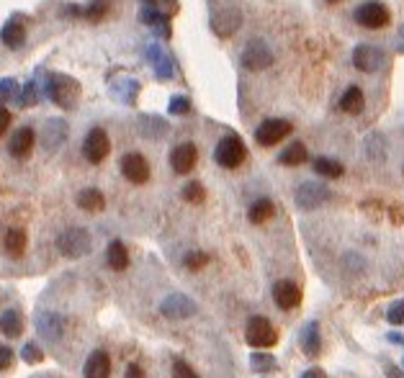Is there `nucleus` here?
I'll list each match as a JSON object with an SVG mask.
<instances>
[{"mask_svg": "<svg viewBox=\"0 0 404 378\" xmlns=\"http://www.w3.org/2000/svg\"><path fill=\"white\" fill-rule=\"evenodd\" d=\"M83 155H85V160L93 162V165L103 162L111 155V139H109V134L103 132L101 126H95V129H91V132L85 134Z\"/></svg>", "mask_w": 404, "mask_h": 378, "instance_id": "423d86ee", "label": "nucleus"}, {"mask_svg": "<svg viewBox=\"0 0 404 378\" xmlns=\"http://www.w3.org/2000/svg\"><path fill=\"white\" fill-rule=\"evenodd\" d=\"M250 368H253L255 373H276L278 363H276V358L268 353H253L250 355Z\"/></svg>", "mask_w": 404, "mask_h": 378, "instance_id": "473e14b6", "label": "nucleus"}, {"mask_svg": "<svg viewBox=\"0 0 404 378\" xmlns=\"http://www.w3.org/2000/svg\"><path fill=\"white\" fill-rule=\"evenodd\" d=\"M77 206L83 211H88V214H98V211L106 209V198H103V194L98 188H85V191L77 194Z\"/></svg>", "mask_w": 404, "mask_h": 378, "instance_id": "a878e982", "label": "nucleus"}, {"mask_svg": "<svg viewBox=\"0 0 404 378\" xmlns=\"http://www.w3.org/2000/svg\"><path fill=\"white\" fill-rule=\"evenodd\" d=\"M0 98H3V101H13L18 106V101H21V85H18L13 77L0 80Z\"/></svg>", "mask_w": 404, "mask_h": 378, "instance_id": "c9c22d12", "label": "nucleus"}, {"mask_svg": "<svg viewBox=\"0 0 404 378\" xmlns=\"http://www.w3.org/2000/svg\"><path fill=\"white\" fill-rule=\"evenodd\" d=\"M168 111L173 116H188V113H191V101H188L185 95H176V98H170Z\"/></svg>", "mask_w": 404, "mask_h": 378, "instance_id": "58836bf2", "label": "nucleus"}, {"mask_svg": "<svg viewBox=\"0 0 404 378\" xmlns=\"http://www.w3.org/2000/svg\"><path fill=\"white\" fill-rule=\"evenodd\" d=\"M21 358H24L29 365H31V363L36 365V363L44 361V353H42V347H39L36 342H26L24 347H21Z\"/></svg>", "mask_w": 404, "mask_h": 378, "instance_id": "ea45409f", "label": "nucleus"}, {"mask_svg": "<svg viewBox=\"0 0 404 378\" xmlns=\"http://www.w3.org/2000/svg\"><path fill=\"white\" fill-rule=\"evenodd\" d=\"M83 378H111V355L106 350H93L85 358Z\"/></svg>", "mask_w": 404, "mask_h": 378, "instance_id": "6ab92c4d", "label": "nucleus"}, {"mask_svg": "<svg viewBox=\"0 0 404 378\" xmlns=\"http://www.w3.org/2000/svg\"><path fill=\"white\" fill-rule=\"evenodd\" d=\"M299 345H302V353L306 358H317L322 353V335H320V324L317 322H306L299 332Z\"/></svg>", "mask_w": 404, "mask_h": 378, "instance_id": "aec40b11", "label": "nucleus"}, {"mask_svg": "<svg viewBox=\"0 0 404 378\" xmlns=\"http://www.w3.org/2000/svg\"><path fill=\"white\" fill-rule=\"evenodd\" d=\"M93 247V239H91V232L83 227H72V229H65L62 235L57 237V250L70 258V260H77V258H85Z\"/></svg>", "mask_w": 404, "mask_h": 378, "instance_id": "f03ea898", "label": "nucleus"}, {"mask_svg": "<svg viewBox=\"0 0 404 378\" xmlns=\"http://www.w3.org/2000/svg\"><path fill=\"white\" fill-rule=\"evenodd\" d=\"M387 340L389 342H394V345H404V335H399V332H389Z\"/></svg>", "mask_w": 404, "mask_h": 378, "instance_id": "8fccbe9b", "label": "nucleus"}, {"mask_svg": "<svg viewBox=\"0 0 404 378\" xmlns=\"http://www.w3.org/2000/svg\"><path fill=\"white\" fill-rule=\"evenodd\" d=\"M34 144H36V132L31 129V126H21V129H16L13 136H10L8 152L16 157V160H24V157L31 155Z\"/></svg>", "mask_w": 404, "mask_h": 378, "instance_id": "2eb2a0df", "label": "nucleus"}, {"mask_svg": "<svg viewBox=\"0 0 404 378\" xmlns=\"http://www.w3.org/2000/svg\"><path fill=\"white\" fill-rule=\"evenodd\" d=\"M196 160H199V150H196L194 142L178 144L176 150L170 152V168L178 175H188L196 168Z\"/></svg>", "mask_w": 404, "mask_h": 378, "instance_id": "ddd939ff", "label": "nucleus"}, {"mask_svg": "<svg viewBox=\"0 0 404 378\" xmlns=\"http://www.w3.org/2000/svg\"><path fill=\"white\" fill-rule=\"evenodd\" d=\"M273 301H276L278 309L291 311L302 304V291L291 281H278L276 286H273Z\"/></svg>", "mask_w": 404, "mask_h": 378, "instance_id": "f3484780", "label": "nucleus"}, {"mask_svg": "<svg viewBox=\"0 0 404 378\" xmlns=\"http://www.w3.org/2000/svg\"><path fill=\"white\" fill-rule=\"evenodd\" d=\"M183 198L188 203H201L206 198V191H203V185L199 180H191V183L183 185Z\"/></svg>", "mask_w": 404, "mask_h": 378, "instance_id": "e433bc0d", "label": "nucleus"}, {"mask_svg": "<svg viewBox=\"0 0 404 378\" xmlns=\"http://www.w3.org/2000/svg\"><path fill=\"white\" fill-rule=\"evenodd\" d=\"M0 42L6 44V47H10V49L24 47V42H26L24 18H10L8 24L3 26V31H0Z\"/></svg>", "mask_w": 404, "mask_h": 378, "instance_id": "4be33fe9", "label": "nucleus"}, {"mask_svg": "<svg viewBox=\"0 0 404 378\" xmlns=\"http://www.w3.org/2000/svg\"><path fill=\"white\" fill-rule=\"evenodd\" d=\"M314 173L322 175V178H332V180H335V178L345 175V168H343L337 160H329V157H317V160H314Z\"/></svg>", "mask_w": 404, "mask_h": 378, "instance_id": "7c9ffc66", "label": "nucleus"}, {"mask_svg": "<svg viewBox=\"0 0 404 378\" xmlns=\"http://www.w3.org/2000/svg\"><path fill=\"white\" fill-rule=\"evenodd\" d=\"M124 378H147L144 376V370L137 365V363H129L127 365V373H124Z\"/></svg>", "mask_w": 404, "mask_h": 378, "instance_id": "de8ad7c7", "label": "nucleus"}, {"mask_svg": "<svg viewBox=\"0 0 404 378\" xmlns=\"http://www.w3.org/2000/svg\"><path fill=\"white\" fill-rule=\"evenodd\" d=\"M387 320H389V324H404V299H399L396 304H391L389 306V311H387Z\"/></svg>", "mask_w": 404, "mask_h": 378, "instance_id": "c03bdc74", "label": "nucleus"}, {"mask_svg": "<svg viewBox=\"0 0 404 378\" xmlns=\"http://www.w3.org/2000/svg\"><path fill=\"white\" fill-rule=\"evenodd\" d=\"M247 216H250L253 224H263V221H268V219L273 216V203H270V198H258V201L250 203Z\"/></svg>", "mask_w": 404, "mask_h": 378, "instance_id": "2f4dec72", "label": "nucleus"}, {"mask_svg": "<svg viewBox=\"0 0 404 378\" xmlns=\"http://www.w3.org/2000/svg\"><path fill=\"white\" fill-rule=\"evenodd\" d=\"M173 378H201V376H199L183 358H176V361H173Z\"/></svg>", "mask_w": 404, "mask_h": 378, "instance_id": "a19ab883", "label": "nucleus"}, {"mask_svg": "<svg viewBox=\"0 0 404 378\" xmlns=\"http://www.w3.org/2000/svg\"><path fill=\"white\" fill-rule=\"evenodd\" d=\"M244 340L253 347H273L278 342V335L265 317H250L247 327H244Z\"/></svg>", "mask_w": 404, "mask_h": 378, "instance_id": "0eeeda50", "label": "nucleus"}, {"mask_svg": "<svg viewBox=\"0 0 404 378\" xmlns=\"http://www.w3.org/2000/svg\"><path fill=\"white\" fill-rule=\"evenodd\" d=\"M355 21L363 26V29H384V26H389V21H391V16H389L387 6H381V3H373V0H368V3H363V6H358L355 8Z\"/></svg>", "mask_w": 404, "mask_h": 378, "instance_id": "9d476101", "label": "nucleus"}, {"mask_svg": "<svg viewBox=\"0 0 404 378\" xmlns=\"http://www.w3.org/2000/svg\"><path fill=\"white\" fill-rule=\"evenodd\" d=\"M270 65H273V54H270V47L263 39H253V42L244 44V52H242L244 70L261 72V70H268Z\"/></svg>", "mask_w": 404, "mask_h": 378, "instance_id": "6e6552de", "label": "nucleus"}, {"mask_svg": "<svg viewBox=\"0 0 404 378\" xmlns=\"http://www.w3.org/2000/svg\"><path fill=\"white\" fill-rule=\"evenodd\" d=\"M137 93H139L137 80H118L111 85V98H116L118 103H134Z\"/></svg>", "mask_w": 404, "mask_h": 378, "instance_id": "c756f323", "label": "nucleus"}, {"mask_svg": "<svg viewBox=\"0 0 404 378\" xmlns=\"http://www.w3.org/2000/svg\"><path fill=\"white\" fill-rule=\"evenodd\" d=\"M402 365H404V363H402Z\"/></svg>", "mask_w": 404, "mask_h": 378, "instance_id": "603ef678", "label": "nucleus"}, {"mask_svg": "<svg viewBox=\"0 0 404 378\" xmlns=\"http://www.w3.org/2000/svg\"><path fill=\"white\" fill-rule=\"evenodd\" d=\"M144 6H152V8L160 10V13H165L168 18L178 10V3H176V0H144Z\"/></svg>", "mask_w": 404, "mask_h": 378, "instance_id": "37998d69", "label": "nucleus"}, {"mask_svg": "<svg viewBox=\"0 0 404 378\" xmlns=\"http://www.w3.org/2000/svg\"><path fill=\"white\" fill-rule=\"evenodd\" d=\"M36 83H39V80H36ZM39 85H42V90L47 93V98H49L54 106H59V109L72 111L77 103H80V83H77L75 77L62 75V72H47Z\"/></svg>", "mask_w": 404, "mask_h": 378, "instance_id": "f257e3e1", "label": "nucleus"}, {"mask_svg": "<svg viewBox=\"0 0 404 378\" xmlns=\"http://www.w3.org/2000/svg\"><path fill=\"white\" fill-rule=\"evenodd\" d=\"M160 311L162 317H168V320H188V317H194L199 311V306L194 304V299H188L185 294H170L160 304Z\"/></svg>", "mask_w": 404, "mask_h": 378, "instance_id": "9b49d317", "label": "nucleus"}, {"mask_svg": "<svg viewBox=\"0 0 404 378\" xmlns=\"http://www.w3.org/2000/svg\"><path fill=\"white\" fill-rule=\"evenodd\" d=\"M0 335L8 337V340H16V337L24 335V320L16 309H6L0 314Z\"/></svg>", "mask_w": 404, "mask_h": 378, "instance_id": "b1692460", "label": "nucleus"}, {"mask_svg": "<svg viewBox=\"0 0 404 378\" xmlns=\"http://www.w3.org/2000/svg\"><path fill=\"white\" fill-rule=\"evenodd\" d=\"M36 332L47 340V342H59L65 335V320L57 311H39L36 314Z\"/></svg>", "mask_w": 404, "mask_h": 378, "instance_id": "f8f14e48", "label": "nucleus"}, {"mask_svg": "<svg viewBox=\"0 0 404 378\" xmlns=\"http://www.w3.org/2000/svg\"><path fill=\"white\" fill-rule=\"evenodd\" d=\"M68 139V124L62 118H49L42 129V147L47 152H57Z\"/></svg>", "mask_w": 404, "mask_h": 378, "instance_id": "dca6fc26", "label": "nucleus"}, {"mask_svg": "<svg viewBox=\"0 0 404 378\" xmlns=\"http://www.w3.org/2000/svg\"><path fill=\"white\" fill-rule=\"evenodd\" d=\"M26 244H29V237H26L24 229H8L6 237H3V247H6L10 258H21L26 252Z\"/></svg>", "mask_w": 404, "mask_h": 378, "instance_id": "bb28decb", "label": "nucleus"}, {"mask_svg": "<svg viewBox=\"0 0 404 378\" xmlns=\"http://www.w3.org/2000/svg\"><path fill=\"white\" fill-rule=\"evenodd\" d=\"M137 129H139V134L147 136V139H157V136L168 134V121L160 116H152V113H144V116H139V121H137Z\"/></svg>", "mask_w": 404, "mask_h": 378, "instance_id": "5701e85b", "label": "nucleus"}, {"mask_svg": "<svg viewBox=\"0 0 404 378\" xmlns=\"http://www.w3.org/2000/svg\"><path fill=\"white\" fill-rule=\"evenodd\" d=\"M10 363H13V350L8 345H0V370L10 368Z\"/></svg>", "mask_w": 404, "mask_h": 378, "instance_id": "a18cd8bd", "label": "nucleus"}, {"mask_svg": "<svg viewBox=\"0 0 404 378\" xmlns=\"http://www.w3.org/2000/svg\"><path fill=\"white\" fill-rule=\"evenodd\" d=\"M144 57H147V62H150L152 68H155V72H157V77H160V80H170V77H173V72H176V65H173V59L168 57V52L160 49L157 44H150V47L144 49Z\"/></svg>", "mask_w": 404, "mask_h": 378, "instance_id": "a211bd4d", "label": "nucleus"}, {"mask_svg": "<svg viewBox=\"0 0 404 378\" xmlns=\"http://www.w3.org/2000/svg\"><path fill=\"white\" fill-rule=\"evenodd\" d=\"M42 93V85L36 83V80H31V83H26L24 88H21V101H18V106H24V109H29V106H36L39 103V95Z\"/></svg>", "mask_w": 404, "mask_h": 378, "instance_id": "72a5a7b5", "label": "nucleus"}, {"mask_svg": "<svg viewBox=\"0 0 404 378\" xmlns=\"http://www.w3.org/2000/svg\"><path fill=\"white\" fill-rule=\"evenodd\" d=\"M302 378H327V373L322 368H309V370H304Z\"/></svg>", "mask_w": 404, "mask_h": 378, "instance_id": "09e8293b", "label": "nucleus"}, {"mask_svg": "<svg viewBox=\"0 0 404 378\" xmlns=\"http://www.w3.org/2000/svg\"><path fill=\"white\" fill-rule=\"evenodd\" d=\"M118 168H121V175L134 185L147 183L152 175L150 162H147V157H144L142 152H127V155L121 157V165H118Z\"/></svg>", "mask_w": 404, "mask_h": 378, "instance_id": "1a4fd4ad", "label": "nucleus"}, {"mask_svg": "<svg viewBox=\"0 0 404 378\" xmlns=\"http://www.w3.org/2000/svg\"><path fill=\"white\" fill-rule=\"evenodd\" d=\"M10 118H13V113H10L6 106H0V136L8 132V126H10Z\"/></svg>", "mask_w": 404, "mask_h": 378, "instance_id": "49530a36", "label": "nucleus"}, {"mask_svg": "<svg viewBox=\"0 0 404 378\" xmlns=\"http://www.w3.org/2000/svg\"><path fill=\"white\" fill-rule=\"evenodd\" d=\"M139 21L155 29V26H157V24H162V21H168V16H165V13H160V10H155V8H152V6H142V10H139Z\"/></svg>", "mask_w": 404, "mask_h": 378, "instance_id": "4c0bfd02", "label": "nucleus"}, {"mask_svg": "<svg viewBox=\"0 0 404 378\" xmlns=\"http://www.w3.org/2000/svg\"><path fill=\"white\" fill-rule=\"evenodd\" d=\"M327 3H340V0H327Z\"/></svg>", "mask_w": 404, "mask_h": 378, "instance_id": "3c124183", "label": "nucleus"}, {"mask_svg": "<svg viewBox=\"0 0 404 378\" xmlns=\"http://www.w3.org/2000/svg\"><path fill=\"white\" fill-rule=\"evenodd\" d=\"M340 109L345 111V113H361L366 109V98H363V90L358 85H350L345 93H343V98H340Z\"/></svg>", "mask_w": 404, "mask_h": 378, "instance_id": "cd10ccee", "label": "nucleus"}, {"mask_svg": "<svg viewBox=\"0 0 404 378\" xmlns=\"http://www.w3.org/2000/svg\"><path fill=\"white\" fill-rule=\"evenodd\" d=\"M203 265H209V255L206 252H188L185 255V268L188 270H201Z\"/></svg>", "mask_w": 404, "mask_h": 378, "instance_id": "79ce46f5", "label": "nucleus"}, {"mask_svg": "<svg viewBox=\"0 0 404 378\" xmlns=\"http://www.w3.org/2000/svg\"><path fill=\"white\" fill-rule=\"evenodd\" d=\"M111 10V0H91L88 8H85V18H91L93 24H98L106 18V13Z\"/></svg>", "mask_w": 404, "mask_h": 378, "instance_id": "f704fd0d", "label": "nucleus"}, {"mask_svg": "<svg viewBox=\"0 0 404 378\" xmlns=\"http://www.w3.org/2000/svg\"><path fill=\"white\" fill-rule=\"evenodd\" d=\"M244 157H247V147H244V142L237 134L222 136L219 144H217V150H214V160H217V165H222L224 170L240 168L244 162Z\"/></svg>", "mask_w": 404, "mask_h": 378, "instance_id": "7ed1b4c3", "label": "nucleus"}, {"mask_svg": "<svg viewBox=\"0 0 404 378\" xmlns=\"http://www.w3.org/2000/svg\"><path fill=\"white\" fill-rule=\"evenodd\" d=\"M240 26H242V13L235 8L219 10V13H214V18H211V29L219 36H232Z\"/></svg>", "mask_w": 404, "mask_h": 378, "instance_id": "412c9836", "label": "nucleus"}, {"mask_svg": "<svg viewBox=\"0 0 404 378\" xmlns=\"http://www.w3.org/2000/svg\"><path fill=\"white\" fill-rule=\"evenodd\" d=\"M309 160V152L304 147L302 142H291V147L278 155V162L281 165H286V168H296V165H304V162Z\"/></svg>", "mask_w": 404, "mask_h": 378, "instance_id": "c85d7f7f", "label": "nucleus"}, {"mask_svg": "<svg viewBox=\"0 0 404 378\" xmlns=\"http://www.w3.org/2000/svg\"><path fill=\"white\" fill-rule=\"evenodd\" d=\"M353 65L361 72H376V70L384 68V52L371 47V44H361L353 52Z\"/></svg>", "mask_w": 404, "mask_h": 378, "instance_id": "4468645a", "label": "nucleus"}, {"mask_svg": "<svg viewBox=\"0 0 404 378\" xmlns=\"http://www.w3.org/2000/svg\"><path fill=\"white\" fill-rule=\"evenodd\" d=\"M106 262H109V268L116 270V273L129 268V250L124 247L121 239H114V242L109 244V250H106Z\"/></svg>", "mask_w": 404, "mask_h": 378, "instance_id": "393cba45", "label": "nucleus"}, {"mask_svg": "<svg viewBox=\"0 0 404 378\" xmlns=\"http://www.w3.org/2000/svg\"><path fill=\"white\" fill-rule=\"evenodd\" d=\"M291 132H294V126H291V121H286V118H265V121L255 129V142L261 144V147H273V144H278L281 139H286Z\"/></svg>", "mask_w": 404, "mask_h": 378, "instance_id": "39448f33", "label": "nucleus"}, {"mask_svg": "<svg viewBox=\"0 0 404 378\" xmlns=\"http://www.w3.org/2000/svg\"><path fill=\"white\" fill-rule=\"evenodd\" d=\"M329 188L320 180H304L299 188H296V206L304 211L320 209L322 203L329 201Z\"/></svg>", "mask_w": 404, "mask_h": 378, "instance_id": "20e7f679", "label": "nucleus"}]
</instances>
